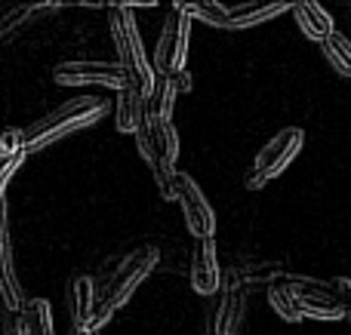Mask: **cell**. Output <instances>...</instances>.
I'll return each instance as SVG.
<instances>
[{"label": "cell", "instance_id": "1", "mask_svg": "<svg viewBox=\"0 0 351 335\" xmlns=\"http://www.w3.org/2000/svg\"><path fill=\"white\" fill-rule=\"evenodd\" d=\"M158 265H160L158 246H136L133 252L111 262L105 268L102 280L96 283V311H93L90 330L99 332L105 323H111V317L133 299V293L154 274Z\"/></svg>", "mask_w": 351, "mask_h": 335}, {"label": "cell", "instance_id": "2", "mask_svg": "<svg viewBox=\"0 0 351 335\" xmlns=\"http://www.w3.org/2000/svg\"><path fill=\"white\" fill-rule=\"evenodd\" d=\"M111 105L105 102L102 96H74L71 102L59 105L56 111H49L47 117L34 120L31 126L22 129L25 135V151H40V148L53 145V142L65 139L71 133H80V129L99 123L105 114H108Z\"/></svg>", "mask_w": 351, "mask_h": 335}, {"label": "cell", "instance_id": "3", "mask_svg": "<svg viewBox=\"0 0 351 335\" xmlns=\"http://www.w3.org/2000/svg\"><path fill=\"white\" fill-rule=\"evenodd\" d=\"M108 28H111V40H114V49H117V65L127 74V83H133L142 96L152 98L154 86H158V74H154L152 59L145 55V43H142L133 10L127 3H111Z\"/></svg>", "mask_w": 351, "mask_h": 335}, {"label": "cell", "instance_id": "4", "mask_svg": "<svg viewBox=\"0 0 351 335\" xmlns=\"http://www.w3.org/2000/svg\"><path fill=\"white\" fill-rule=\"evenodd\" d=\"M136 148L142 160L152 166V176L164 200H176V160H179V133L173 120L148 114L142 129L136 133Z\"/></svg>", "mask_w": 351, "mask_h": 335}, {"label": "cell", "instance_id": "5", "mask_svg": "<svg viewBox=\"0 0 351 335\" xmlns=\"http://www.w3.org/2000/svg\"><path fill=\"white\" fill-rule=\"evenodd\" d=\"M302 145H305V133L299 126H287V129H280L278 135H271V139H268V145L256 154L253 166H250L247 188L250 191L265 188L271 178H278L280 172H284L287 166L299 157Z\"/></svg>", "mask_w": 351, "mask_h": 335}, {"label": "cell", "instance_id": "6", "mask_svg": "<svg viewBox=\"0 0 351 335\" xmlns=\"http://www.w3.org/2000/svg\"><path fill=\"white\" fill-rule=\"evenodd\" d=\"M188 43H191V18L185 16V10L179 3H170V12L164 18V28H160L152 59L158 77H173V74L185 71Z\"/></svg>", "mask_w": 351, "mask_h": 335}, {"label": "cell", "instance_id": "7", "mask_svg": "<svg viewBox=\"0 0 351 335\" xmlns=\"http://www.w3.org/2000/svg\"><path fill=\"white\" fill-rule=\"evenodd\" d=\"M176 203L182 206L185 228L194 234V240H213L216 234V213H213L206 194L188 172H176Z\"/></svg>", "mask_w": 351, "mask_h": 335}, {"label": "cell", "instance_id": "8", "mask_svg": "<svg viewBox=\"0 0 351 335\" xmlns=\"http://www.w3.org/2000/svg\"><path fill=\"white\" fill-rule=\"evenodd\" d=\"M53 83L59 86H108V90H121L127 86V74L121 71L117 62H93V59H74L59 62L53 68Z\"/></svg>", "mask_w": 351, "mask_h": 335}, {"label": "cell", "instance_id": "9", "mask_svg": "<svg viewBox=\"0 0 351 335\" xmlns=\"http://www.w3.org/2000/svg\"><path fill=\"white\" fill-rule=\"evenodd\" d=\"M243 308H247V283L234 271H228V277H222L219 302L206 320V335H234L241 326Z\"/></svg>", "mask_w": 351, "mask_h": 335}, {"label": "cell", "instance_id": "10", "mask_svg": "<svg viewBox=\"0 0 351 335\" xmlns=\"http://www.w3.org/2000/svg\"><path fill=\"white\" fill-rule=\"evenodd\" d=\"M296 295V305L302 311V317L311 320H346L348 308L339 299V293L327 286L321 280H287Z\"/></svg>", "mask_w": 351, "mask_h": 335}, {"label": "cell", "instance_id": "11", "mask_svg": "<svg viewBox=\"0 0 351 335\" xmlns=\"http://www.w3.org/2000/svg\"><path fill=\"white\" fill-rule=\"evenodd\" d=\"M0 302L10 314L22 311V283L16 274V258L10 243V222H6V200H0Z\"/></svg>", "mask_w": 351, "mask_h": 335}, {"label": "cell", "instance_id": "12", "mask_svg": "<svg viewBox=\"0 0 351 335\" xmlns=\"http://www.w3.org/2000/svg\"><path fill=\"white\" fill-rule=\"evenodd\" d=\"M188 280L194 293L216 295L222 289V268H219V252L213 240H197L191 250V265H188Z\"/></svg>", "mask_w": 351, "mask_h": 335}, {"label": "cell", "instance_id": "13", "mask_svg": "<svg viewBox=\"0 0 351 335\" xmlns=\"http://www.w3.org/2000/svg\"><path fill=\"white\" fill-rule=\"evenodd\" d=\"M65 305H68V320H71V332L90 330L93 311H96V283H93V277L80 274L68 283Z\"/></svg>", "mask_w": 351, "mask_h": 335}, {"label": "cell", "instance_id": "14", "mask_svg": "<svg viewBox=\"0 0 351 335\" xmlns=\"http://www.w3.org/2000/svg\"><path fill=\"white\" fill-rule=\"evenodd\" d=\"M148 117V98L136 90L133 83L121 86L117 90V98H114V126L117 133H139L142 123Z\"/></svg>", "mask_w": 351, "mask_h": 335}, {"label": "cell", "instance_id": "15", "mask_svg": "<svg viewBox=\"0 0 351 335\" xmlns=\"http://www.w3.org/2000/svg\"><path fill=\"white\" fill-rule=\"evenodd\" d=\"M293 18H296L299 31H302L308 40H317L324 43L327 37L336 34V22L333 16H330L327 10H324L321 3H315V0H305V3H293Z\"/></svg>", "mask_w": 351, "mask_h": 335}, {"label": "cell", "instance_id": "16", "mask_svg": "<svg viewBox=\"0 0 351 335\" xmlns=\"http://www.w3.org/2000/svg\"><path fill=\"white\" fill-rule=\"evenodd\" d=\"M191 90V74L188 71H179L173 77H158V86H154L152 98H148V114L154 117H173V105H176V96Z\"/></svg>", "mask_w": 351, "mask_h": 335}, {"label": "cell", "instance_id": "17", "mask_svg": "<svg viewBox=\"0 0 351 335\" xmlns=\"http://www.w3.org/2000/svg\"><path fill=\"white\" fill-rule=\"evenodd\" d=\"M287 10H293V3H241V6H228L225 28L228 31L253 28V25L268 22V18L280 16V12H287Z\"/></svg>", "mask_w": 351, "mask_h": 335}, {"label": "cell", "instance_id": "18", "mask_svg": "<svg viewBox=\"0 0 351 335\" xmlns=\"http://www.w3.org/2000/svg\"><path fill=\"white\" fill-rule=\"evenodd\" d=\"M22 330L25 335H56L53 330V311L43 299H31L22 305Z\"/></svg>", "mask_w": 351, "mask_h": 335}, {"label": "cell", "instance_id": "19", "mask_svg": "<svg viewBox=\"0 0 351 335\" xmlns=\"http://www.w3.org/2000/svg\"><path fill=\"white\" fill-rule=\"evenodd\" d=\"M268 305H271L274 314H278L280 320H287V323H299V320H305L302 311H299V305H296V295H293V289H290L287 280L268 283Z\"/></svg>", "mask_w": 351, "mask_h": 335}, {"label": "cell", "instance_id": "20", "mask_svg": "<svg viewBox=\"0 0 351 335\" xmlns=\"http://www.w3.org/2000/svg\"><path fill=\"white\" fill-rule=\"evenodd\" d=\"M37 10H56V3H49V6L47 3H19V6H10V10L0 12V43L16 34Z\"/></svg>", "mask_w": 351, "mask_h": 335}, {"label": "cell", "instance_id": "21", "mask_svg": "<svg viewBox=\"0 0 351 335\" xmlns=\"http://www.w3.org/2000/svg\"><path fill=\"white\" fill-rule=\"evenodd\" d=\"M321 49H324V59H327L342 77H351V40L346 34L336 31L333 37H327V40L321 43Z\"/></svg>", "mask_w": 351, "mask_h": 335}, {"label": "cell", "instance_id": "22", "mask_svg": "<svg viewBox=\"0 0 351 335\" xmlns=\"http://www.w3.org/2000/svg\"><path fill=\"white\" fill-rule=\"evenodd\" d=\"M3 335H25L22 330V314H6V323H3Z\"/></svg>", "mask_w": 351, "mask_h": 335}, {"label": "cell", "instance_id": "23", "mask_svg": "<svg viewBox=\"0 0 351 335\" xmlns=\"http://www.w3.org/2000/svg\"><path fill=\"white\" fill-rule=\"evenodd\" d=\"M336 289H339V299L346 302V305H351V280H339Z\"/></svg>", "mask_w": 351, "mask_h": 335}, {"label": "cell", "instance_id": "24", "mask_svg": "<svg viewBox=\"0 0 351 335\" xmlns=\"http://www.w3.org/2000/svg\"><path fill=\"white\" fill-rule=\"evenodd\" d=\"M68 335H96L93 330H80V332H68Z\"/></svg>", "mask_w": 351, "mask_h": 335}, {"label": "cell", "instance_id": "25", "mask_svg": "<svg viewBox=\"0 0 351 335\" xmlns=\"http://www.w3.org/2000/svg\"><path fill=\"white\" fill-rule=\"evenodd\" d=\"M348 308V314H346V320H348V323H351V305H346Z\"/></svg>", "mask_w": 351, "mask_h": 335}, {"label": "cell", "instance_id": "26", "mask_svg": "<svg viewBox=\"0 0 351 335\" xmlns=\"http://www.w3.org/2000/svg\"><path fill=\"white\" fill-rule=\"evenodd\" d=\"M0 135H3V129H0Z\"/></svg>", "mask_w": 351, "mask_h": 335}]
</instances>
